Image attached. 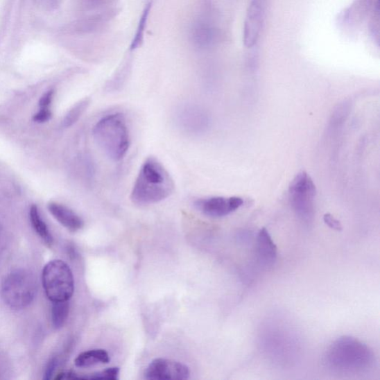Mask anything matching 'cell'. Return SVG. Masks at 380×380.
<instances>
[{"mask_svg":"<svg viewBox=\"0 0 380 380\" xmlns=\"http://www.w3.org/2000/svg\"><path fill=\"white\" fill-rule=\"evenodd\" d=\"M175 183L165 166L154 157L146 158L135 179L130 199L139 206L160 203L171 196Z\"/></svg>","mask_w":380,"mask_h":380,"instance_id":"1","label":"cell"},{"mask_svg":"<svg viewBox=\"0 0 380 380\" xmlns=\"http://www.w3.org/2000/svg\"><path fill=\"white\" fill-rule=\"evenodd\" d=\"M374 363V354L366 344L356 338H338L327 349L324 363L331 370L345 374L368 371Z\"/></svg>","mask_w":380,"mask_h":380,"instance_id":"2","label":"cell"},{"mask_svg":"<svg viewBox=\"0 0 380 380\" xmlns=\"http://www.w3.org/2000/svg\"><path fill=\"white\" fill-rule=\"evenodd\" d=\"M95 142L112 162L123 159L128 154L130 144V134L125 116L120 112L103 116L92 130Z\"/></svg>","mask_w":380,"mask_h":380,"instance_id":"3","label":"cell"},{"mask_svg":"<svg viewBox=\"0 0 380 380\" xmlns=\"http://www.w3.org/2000/svg\"><path fill=\"white\" fill-rule=\"evenodd\" d=\"M42 282L51 302L69 301L75 291L72 271L62 260H52L46 264L42 273Z\"/></svg>","mask_w":380,"mask_h":380,"instance_id":"4","label":"cell"},{"mask_svg":"<svg viewBox=\"0 0 380 380\" xmlns=\"http://www.w3.org/2000/svg\"><path fill=\"white\" fill-rule=\"evenodd\" d=\"M33 274L24 270L10 273L5 279L2 294L7 304L15 309H23L33 302L37 291Z\"/></svg>","mask_w":380,"mask_h":380,"instance_id":"5","label":"cell"},{"mask_svg":"<svg viewBox=\"0 0 380 380\" xmlns=\"http://www.w3.org/2000/svg\"><path fill=\"white\" fill-rule=\"evenodd\" d=\"M316 186L311 176L301 172L293 178L289 187L292 207L297 215L309 223L313 216Z\"/></svg>","mask_w":380,"mask_h":380,"instance_id":"6","label":"cell"},{"mask_svg":"<svg viewBox=\"0 0 380 380\" xmlns=\"http://www.w3.org/2000/svg\"><path fill=\"white\" fill-rule=\"evenodd\" d=\"M244 200L240 197H210L199 199L195 202L196 208L206 216L223 218L239 209Z\"/></svg>","mask_w":380,"mask_h":380,"instance_id":"7","label":"cell"},{"mask_svg":"<svg viewBox=\"0 0 380 380\" xmlns=\"http://www.w3.org/2000/svg\"><path fill=\"white\" fill-rule=\"evenodd\" d=\"M190 371L186 365L167 359H155L147 367L145 378L150 380L175 379L189 378Z\"/></svg>","mask_w":380,"mask_h":380,"instance_id":"8","label":"cell"},{"mask_svg":"<svg viewBox=\"0 0 380 380\" xmlns=\"http://www.w3.org/2000/svg\"><path fill=\"white\" fill-rule=\"evenodd\" d=\"M265 10L266 0H252L248 9L243 34V40L248 48L257 44L265 18Z\"/></svg>","mask_w":380,"mask_h":380,"instance_id":"9","label":"cell"},{"mask_svg":"<svg viewBox=\"0 0 380 380\" xmlns=\"http://www.w3.org/2000/svg\"><path fill=\"white\" fill-rule=\"evenodd\" d=\"M177 121L184 131L191 135L204 133L209 123L206 112L196 105H187L179 110Z\"/></svg>","mask_w":380,"mask_h":380,"instance_id":"10","label":"cell"},{"mask_svg":"<svg viewBox=\"0 0 380 380\" xmlns=\"http://www.w3.org/2000/svg\"><path fill=\"white\" fill-rule=\"evenodd\" d=\"M50 214L58 223L73 233L81 230L84 226L83 220L69 207L55 202L49 203Z\"/></svg>","mask_w":380,"mask_h":380,"instance_id":"11","label":"cell"},{"mask_svg":"<svg viewBox=\"0 0 380 380\" xmlns=\"http://www.w3.org/2000/svg\"><path fill=\"white\" fill-rule=\"evenodd\" d=\"M257 252L259 261L265 266H272L277 258V247L268 230L264 227L257 236Z\"/></svg>","mask_w":380,"mask_h":380,"instance_id":"12","label":"cell"},{"mask_svg":"<svg viewBox=\"0 0 380 380\" xmlns=\"http://www.w3.org/2000/svg\"><path fill=\"white\" fill-rule=\"evenodd\" d=\"M110 361L109 354L103 349H94L80 354L75 360L78 368H89L98 364H107Z\"/></svg>","mask_w":380,"mask_h":380,"instance_id":"13","label":"cell"},{"mask_svg":"<svg viewBox=\"0 0 380 380\" xmlns=\"http://www.w3.org/2000/svg\"><path fill=\"white\" fill-rule=\"evenodd\" d=\"M30 221L35 231L41 239L46 243L47 245L53 244V236L51 232L43 218H42L39 209L36 205H33L30 209Z\"/></svg>","mask_w":380,"mask_h":380,"instance_id":"14","label":"cell"},{"mask_svg":"<svg viewBox=\"0 0 380 380\" xmlns=\"http://www.w3.org/2000/svg\"><path fill=\"white\" fill-rule=\"evenodd\" d=\"M69 313V301L52 302L51 319L55 329H61L65 325Z\"/></svg>","mask_w":380,"mask_h":380,"instance_id":"15","label":"cell"},{"mask_svg":"<svg viewBox=\"0 0 380 380\" xmlns=\"http://www.w3.org/2000/svg\"><path fill=\"white\" fill-rule=\"evenodd\" d=\"M89 103L90 101L89 99H84L74 105L73 108L66 115L64 120H63L62 126L68 128L75 124L87 110Z\"/></svg>","mask_w":380,"mask_h":380,"instance_id":"16","label":"cell"},{"mask_svg":"<svg viewBox=\"0 0 380 380\" xmlns=\"http://www.w3.org/2000/svg\"><path fill=\"white\" fill-rule=\"evenodd\" d=\"M120 368L118 367L109 368L105 370L91 374L89 376L82 377L81 379H119Z\"/></svg>","mask_w":380,"mask_h":380,"instance_id":"17","label":"cell"},{"mask_svg":"<svg viewBox=\"0 0 380 380\" xmlns=\"http://www.w3.org/2000/svg\"><path fill=\"white\" fill-rule=\"evenodd\" d=\"M148 14H149V8H147L146 10V12L143 15L142 18L141 19L139 28L138 29V31H137L136 36L133 40V43H132L133 49L134 47L135 48L138 46L140 44L141 42L142 41V37L144 35V31L145 29V25L146 23Z\"/></svg>","mask_w":380,"mask_h":380,"instance_id":"18","label":"cell"},{"mask_svg":"<svg viewBox=\"0 0 380 380\" xmlns=\"http://www.w3.org/2000/svg\"><path fill=\"white\" fill-rule=\"evenodd\" d=\"M324 223L332 230L336 231H342L343 226L339 220L335 218L332 215L328 214L323 217Z\"/></svg>","mask_w":380,"mask_h":380,"instance_id":"19","label":"cell"},{"mask_svg":"<svg viewBox=\"0 0 380 380\" xmlns=\"http://www.w3.org/2000/svg\"><path fill=\"white\" fill-rule=\"evenodd\" d=\"M51 112L49 109H40V111L34 115L35 122L42 123L48 122L51 119Z\"/></svg>","mask_w":380,"mask_h":380,"instance_id":"20","label":"cell"},{"mask_svg":"<svg viewBox=\"0 0 380 380\" xmlns=\"http://www.w3.org/2000/svg\"><path fill=\"white\" fill-rule=\"evenodd\" d=\"M54 96V91L51 90L44 94L39 102L40 109H49Z\"/></svg>","mask_w":380,"mask_h":380,"instance_id":"21","label":"cell"},{"mask_svg":"<svg viewBox=\"0 0 380 380\" xmlns=\"http://www.w3.org/2000/svg\"><path fill=\"white\" fill-rule=\"evenodd\" d=\"M58 363V361L57 360V358H53L52 360L49 363L46 369L44 379L49 380L52 378L53 374H54L56 370Z\"/></svg>","mask_w":380,"mask_h":380,"instance_id":"22","label":"cell"}]
</instances>
